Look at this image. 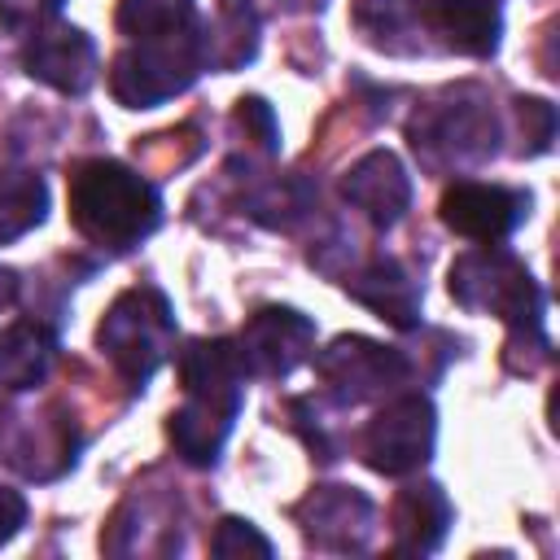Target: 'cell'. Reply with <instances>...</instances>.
Wrapping results in <instances>:
<instances>
[{
	"instance_id": "cell-15",
	"label": "cell",
	"mask_w": 560,
	"mask_h": 560,
	"mask_svg": "<svg viewBox=\"0 0 560 560\" xmlns=\"http://www.w3.org/2000/svg\"><path fill=\"white\" fill-rule=\"evenodd\" d=\"M57 359V332L39 319H13L0 328V394L35 389Z\"/></svg>"
},
{
	"instance_id": "cell-6",
	"label": "cell",
	"mask_w": 560,
	"mask_h": 560,
	"mask_svg": "<svg viewBox=\"0 0 560 560\" xmlns=\"http://www.w3.org/2000/svg\"><path fill=\"white\" fill-rule=\"evenodd\" d=\"M438 438V416L424 394H398L389 398L363 429V464L385 477H407L420 464H429Z\"/></svg>"
},
{
	"instance_id": "cell-19",
	"label": "cell",
	"mask_w": 560,
	"mask_h": 560,
	"mask_svg": "<svg viewBox=\"0 0 560 560\" xmlns=\"http://www.w3.org/2000/svg\"><path fill=\"white\" fill-rule=\"evenodd\" d=\"M118 35L122 39H166V35H197V4L192 0H118Z\"/></svg>"
},
{
	"instance_id": "cell-2",
	"label": "cell",
	"mask_w": 560,
	"mask_h": 560,
	"mask_svg": "<svg viewBox=\"0 0 560 560\" xmlns=\"http://www.w3.org/2000/svg\"><path fill=\"white\" fill-rule=\"evenodd\" d=\"M407 140L424 171L451 175L499 153V114L481 83H455L424 101L407 122Z\"/></svg>"
},
{
	"instance_id": "cell-4",
	"label": "cell",
	"mask_w": 560,
	"mask_h": 560,
	"mask_svg": "<svg viewBox=\"0 0 560 560\" xmlns=\"http://www.w3.org/2000/svg\"><path fill=\"white\" fill-rule=\"evenodd\" d=\"M101 354L114 363V372L127 381V389H144L149 376L171 359L175 350V315L162 289L140 284L127 289L96 328Z\"/></svg>"
},
{
	"instance_id": "cell-24",
	"label": "cell",
	"mask_w": 560,
	"mask_h": 560,
	"mask_svg": "<svg viewBox=\"0 0 560 560\" xmlns=\"http://www.w3.org/2000/svg\"><path fill=\"white\" fill-rule=\"evenodd\" d=\"M289 411H298V416L315 420V407H311V398H293V402H289ZM302 438H306V446H311V451H315L324 464H332V459H337V451H341V446L328 438V424H302Z\"/></svg>"
},
{
	"instance_id": "cell-21",
	"label": "cell",
	"mask_w": 560,
	"mask_h": 560,
	"mask_svg": "<svg viewBox=\"0 0 560 560\" xmlns=\"http://www.w3.org/2000/svg\"><path fill=\"white\" fill-rule=\"evenodd\" d=\"M210 551L214 556H245V551H254V556H271V542L249 525V521H241V516H223L219 521V529H214V538H210Z\"/></svg>"
},
{
	"instance_id": "cell-5",
	"label": "cell",
	"mask_w": 560,
	"mask_h": 560,
	"mask_svg": "<svg viewBox=\"0 0 560 560\" xmlns=\"http://www.w3.org/2000/svg\"><path fill=\"white\" fill-rule=\"evenodd\" d=\"M315 372L328 385V398L341 407H359L368 398L394 394L416 372L411 354L398 346H381L372 337H337L315 354Z\"/></svg>"
},
{
	"instance_id": "cell-17",
	"label": "cell",
	"mask_w": 560,
	"mask_h": 560,
	"mask_svg": "<svg viewBox=\"0 0 560 560\" xmlns=\"http://www.w3.org/2000/svg\"><path fill=\"white\" fill-rule=\"evenodd\" d=\"M354 26L363 31V39L372 48H385L394 57H411V52H429L424 44V13L420 0H354Z\"/></svg>"
},
{
	"instance_id": "cell-25",
	"label": "cell",
	"mask_w": 560,
	"mask_h": 560,
	"mask_svg": "<svg viewBox=\"0 0 560 560\" xmlns=\"http://www.w3.org/2000/svg\"><path fill=\"white\" fill-rule=\"evenodd\" d=\"M22 525H26V499H22L18 490L0 486V547H4Z\"/></svg>"
},
{
	"instance_id": "cell-7",
	"label": "cell",
	"mask_w": 560,
	"mask_h": 560,
	"mask_svg": "<svg viewBox=\"0 0 560 560\" xmlns=\"http://www.w3.org/2000/svg\"><path fill=\"white\" fill-rule=\"evenodd\" d=\"M442 223L468 241L481 245H499L508 241L525 214H529V192L525 188H508V184H486V179H455L442 201Z\"/></svg>"
},
{
	"instance_id": "cell-20",
	"label": "cell",
	"mask_w": 560,
	"mask_h": 560,
	"mask_svg": "<svg viewBox=\"0 0 560 560\" xmlns=\"http://www.w3.org/2000/svg\"><path fill=\"white\" fill-rule=\"evenodd\" d=\"M48 214V184L35 171H0V245L26 236Z\"/></svg>"
},
{
	"instance_id": "cell-18",
	"label": "cell",
	"mask_w": 560,
	"mask_h": 560,
	"mask_svg": "<svg viewBox=\"0 0 560 560\" xmlns=\"http://www.w3.org/2000/svg\"><path fill=\"white\" fill-rule=\"evenodd\" d=\"M245 210L276 232H289L298 219L315 210V188L302 175H267L245 192Z\"/></svg>"
},
{
	"instance_id": "cell-22",
	"label": "cell",
	"mask_w": 560,
	"mask_h": 560,
	"mask_svg": "<svg viewBox=\"0 0 560 560\" xmlns=\"http://www.w3.org/2000/svg\"><path fill=\"white\" fill-rule=\"evenodd\" d=\"M516 114H521V127H525V153H547L551 149V136H556V109L547 101H516Z\"/></svg>"
},
{
	"instance_id": "cell-1",
	"label": "cell",
	"mask_w": 560,
	"mask_h": 560,
	"mask_svg": "<svg viewBox=\"0 0 560 560\" xmlns=\"http://www.w3.org/2000/svg\"><path fill=\"white\" fill-rule=\"evenodd\" d=\"M70 219L92 245L127 254L158 232L162 197L140 171L114 158H88L70 171Z\"/></svg>"
},
{
	"instance_id": "cell-8",
	"label": "cell",
	"mask_w": 560,
	"mask_h": 560,
	"mask_svg": "<svg viewBox=\"0 0 560 560\" xmlns=\"http://www.w3.org/2000/svg\"><path fill=\"white\" fill-rule=\"evenodd\" d=\"M293 521L302 525V538L315 551L346 556V551H363L368 547V538L376 529V508L354 486H315L293 508Z\"/></svg>"
},
{
	"instance_id": "cell-27",
	"label": "cell",
	"mask_w": 560,
	"mask_h": 560,
	"mask_svg": "<svg viewBox=\"0 0 560 560\" xmlns=\"http://www.w3.org/2000/svg\"><path fill=\"white\" fill-rule=\"evenodd\" d=\"M289 4H315V9H319V4H324V0H289Z\"/></svg>"
},
{
	"instance_id": "cell-3",
	"label": "cell",
	"mask_w": 560,
	"mask_h": 560,
	"mask_svg": "<svg viewBox=\"0 0 560 560\" xmlns=\"http://www.w3.org/2000/svg\"><path fill=\"white\" fill-rule=\"evenodd\" d=\"M451 298L472 315H499L516 341L547 354V332H542L547 298L538 280L508 249L481 245V249L459 254L451 262Z\"/></svg>"
},
{
	"instance_id": "cell-10",
	"label": "cell",
	"mask_w": 560,
	"mask_h": 560,
	"mask_svg": "<svg viewBox=\"0 0 560 560\" xmlns=\"http://www.w3.org/2000/svg\"><path fill=\"white\" fill-rule=\"evenodd\" d=\"M22 66L31 79H39L66 96H83L96 79V44L79 26H61V22L35 26L22 48Z\"/></svg>"
},
{
	"instance_id": "cell-13",
	"label": "cell",
	"mask_w": 560,
	"mask_h": 560,
	"mask_svg": "<svg viewBox=\"0 0 560 560\" xmlns=\"http://www.w3.org/2000/svg\"><path fill=\"white\" fill-rule=\"evenodd\" d=\"M424 31L442 35V48L464 57H490L499 48L503 9L499 0H420Z\"/></svg>"
},
{
	"instance_id": "cell-23",
	"label": "cell",
	"mask_w": 560,
	"mask_h": 560,
	"mask_svg": "<svg viewBox=\"0 0 560 560\" xmlns=\"http://www.w3.org/2000/svg\"><path fill=\"white\" fill-rule=\"evenodd\" d=\"M61 9V0H0V22L9 31H26L39 26L44 18H52Z\"/></svg>"
},
{
	"instance_id": "cell-26",
	"label": "cell",
	"mask_w": 560,
	"mask_h": 560,
	"mask_svg": "<svg viewBox=\"0 0 560 560\" xmlns=\"http://www.w3.org/2000/svg\"><path fill=\"white\" fill-rule=\"evenodd\" d=\"M18 293H22L18 271H13V267H0V311H9V306L18 302Z\"/></svg>"
},
{
	"instance_id": "cell-11",
	"label": "cell",
	"mask_w": 560,
	"mask_h": 560,
	"mask_svg": "<svg viewBox=\"0 0 560 560\" xmlns=\"http://www.w3.org/2000/svg\"><path fill=\"white\" fill-rule=\"evenodd\" d=\"M341 197L376 228V232H389L407 206H411V179L402 171V162L389 153V149H372L363 153L346 175H341Z\"/></svg>"
},
{
	"instance_id": "cell-12",
	"label": "cell",
	"mask_w": 560,
	"mask_h": 560,
	"mask_svg": "<svg viewBox=\"0 0 560 560\" xmlns=\"http://www.w3.org/2000/svg\"><path fill=\"white\" fill-rule=\"evenodd\" d=\"M346 293L354 302H363L368 311H376L381 319H389L394 328H416L420 324V280L389 254L368 258L363 267L346 271Z\"/></svg>"
},
{
	"instance_id": "cell-9",
	"label": "cell",
	"mask_w": 560,
	"mask_h": 560,
	"mask_svg": "<svg viewBox=\"0 0 560 560\" xmlns=\"http://www.w3.org/2000/svg\"><path fill=\"white\" fill-rule=\"evenodd\" d=\"M315 346V319L293 306H262L245 319L236 354L245 376H289Z\"/></svg>"
},
{
	"instance_id": "cell-14",
	"label": "cell",
	"mask_w": 560,
	"mask_h": 560,
	"mask_svg": "<svg viewBox=\"0 0 560 560\" xmlns=\"http://www.w3.org/2000/svg\"><path fill=\"white\" fill-rule=\"evenodd\" d=\"M236 411L241 402H219V398H192L184 394V407L171 411V442H175V455L192 468H210L236 424Z\"/></svg>"
},
{
	"instance_id": "cell-16",
	"label": "cell",
	"mask_w": 560,
	"mask_h": 560,
	"mask_svg": "<svg viewBox=\"0 0 560 560\" xmlns=\"http://www.w3.org/2000/svg\"><path fill=\"white\" fill-rule=\"evenodd\" d=\"M451 499L438 481H420L407 486L394 499V547L407 556H429L442 547L446 525H451Z\"/></svg>"
}]
</instances>
